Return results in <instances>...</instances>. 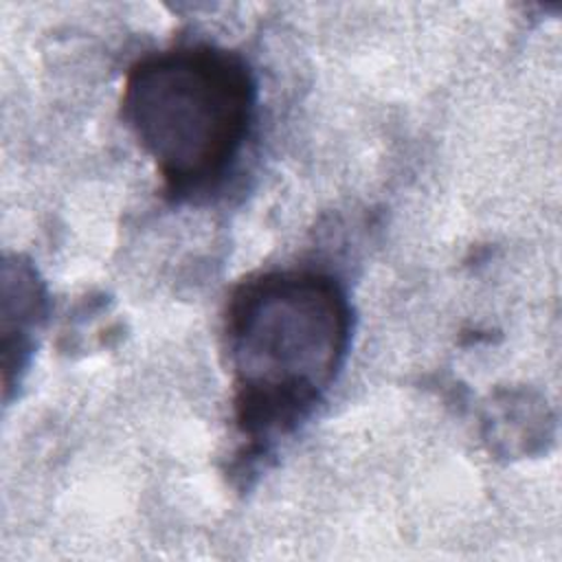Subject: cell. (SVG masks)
<instances>
[{"mask_svg": "<svg viewBox=\"0 0 562 562\" xmlns=\"http://www.w3.org/2000/svg\"><path fill=\"white\" fill-rule=\"evenodd\" d=\"M351 331V303L329 272L266 270L233 290L224 342L246 463L263 459L316 413L345 367Z\"/></svg>", "mask_w": 562, "mask_h": 562, "instance_id": "obj_1", "label": "cell"}, {"mask_svg": "<svg viewBox=\"0 0 562 562\" xmlns=\"http://www.w3.org/2000/svg\"><path fill=\"white\" fill-rule=\"evenodd\" d=\"M121 112L165 193L176 202L198 200L231 178L246 149L257 79L237 50L209 42L178 44L130 66Z\"/></svg>", "mask_w": 562, "mask_h": 562, "instance_id": "obj_2", "label": "cell"}, {"mask_svg": "<svg viewBox=\"0 0 562 562\" xmlns=\"http://www.w3.org/2000/svg\"><path fill=\"white\" fill-rule=\"evenodd\" d=\"M2 279V316H18L15 325L2 327L4 342L11 340V336L15 334V340L4 349V382H9L11 371H22L26 364L33 347V334L44 318L46 294L35 268L29 261H22V257L4 261Z\"/></svg>", "mask_w": 562, "mask_h": 562, "instance_id": "obj_3", "label": "cell"}]
</instances>
